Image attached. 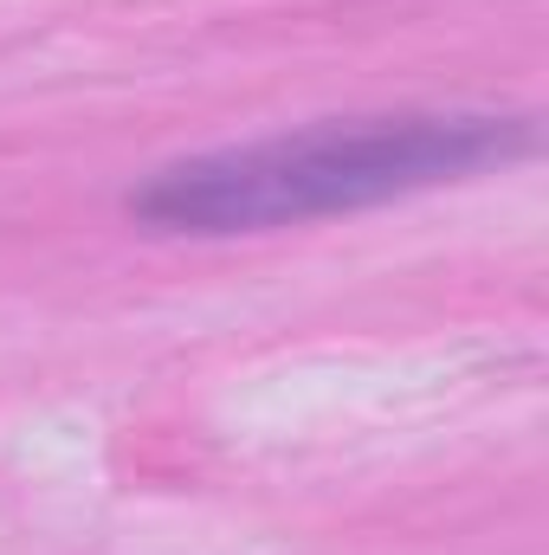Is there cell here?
<instances>
[{
	"mask_svg": "<svg viewBox=\"0 0 549 555\" xmlns=\"http://www.w3.org/2000/svg\"><path fill=\"white\" fill-rule=\"evenodd\" d=\"M524 149L505 117H362L297 137L214 149L162 168L130 194V214L162 233H259L317 214H356L433 181H459L491 155Z\"/></svg>",
	"mask_w": 549,
	"mask_h": 555,
	"instance_id": "cell-1",
	"label": "cell"
}]
</instances>
